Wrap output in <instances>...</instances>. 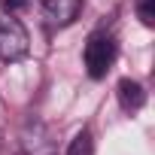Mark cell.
<instances>
[{"instance_id": "277c9868", "label": "cell", "mask_w": 155, "mask_h": 155, "mask_svg": "<svg viewBox=\"0 0 155 155\" xmlns=\"http://www.w3.org/2000/svg\"><path fill=\"white\" fill-rule=\"evenodd\" d=\"M116 94H119V104H122L125 113H134V110H140L146 104V88L137 79H122L119 88H116Z\"/></svg>"}, {"instance_id": "52a82bcc", "label": "cell", "mask_w": 155, "mask_h": 155, "mask_svg": "<svg viewBox=\"0 0 155 155\" xmlns=\"http://www.w3.org/2000/svg\"><path fill=\"white\" fill-rule=\"evenodd\" d=\"M28 3H31V0H0V9H3L6 15H18Z\"/></svg>"}, {"instance_id": "8992f818", "label": "cell", "mask_w": 155, "mask_h": 155, "mask_svg": "<svg viewBox=\"0 0 155 155\" xmlns=\"http://www.w3.org/2000/svg\"><path fill=\"white\" fill-rule=\"evenodd\" d=\"M137 18H140L146 28L155 25V0H137Z\"/></svg>"}, {"instance_id": "3957f363", "label": "cell", "mask_w": 155, "mask_h": 155, "mask_svg": "<svg viewBox=\"0 0 155 155\" xmlns=\"http://www.w3.org/2000/svg\"><path fill=\"white\" fill-rule=\"evenodd\" d=\"M82 0H43V15L52 28H67L79 18Z\"/></svg>"}, {"instance_id": "6da1fadb", "label": "cell", "mask_w": 155, "mask_h": 155, "mask_svg": "<svg viewBox=\"0 0 155 155\" xmlns=\"http://www.w3.org/2000/svg\"><path fill=\"white\" fill-rule=\"evenodd\" d=\"M116 55H119V46H116L113 34H104V31L91 34L88 43H85V52H82L85 73L91 76V79H104V76L110 73V67H113V61H116Z\"/></svg>"}, {"instance_id": "5b68a950", "label": "cell", "mask_w": 155, "mask_h": 155, "mask_svg": "<svg viewBox=\"0 0 155 155\" xmlns=\"http://www.w3.org/2000/svg\"><path fill=\"white\" fill-rule=\"evenodd\" d=\"M91 152H94L91 131H88V128H82L79 134H76V137L70 140V146H67V155H91Z\"/></svg>"}, {"instance_id": "7a4b0ae2", "label": "cell", "mask_w": 155, "mask_h": 155, "mask_svg": "<svg viewBox=\"0 0 155 155\" xmlns=\"http://www.w3.org/2000/svg\"><path fill=\"white\" fill-rule=\"evenodd\" d=\"M28 52H31V37L25 25L15 15H6L0 21V61L12 64V61H21Z\"/></svg>"}]
</instances>
